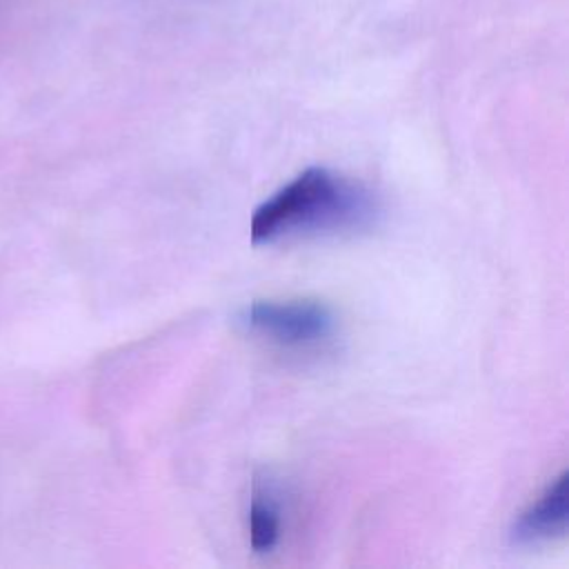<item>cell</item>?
<instances>
[{"label":"cell","instance_id":"obj_2","mask_svg":"<svg viewBox=\"0 0 569 569\" xmlns=\"http://www.w3.org/2000/svg\"><path fill=\"white\" fill-rule=\"evenodd\" d=\"M244 325L284 349H311L336 333V313L318 300H253Z\"/></svg>","mask_w":569,"mask_h":569},{"label":"cell","instance_id":"obj_1","mask_svg":"<svg viewBox=\"0 0 569 569\" xmlns=\"http://www.w3.org/2000/svg\"><path fill=\"white\" fill-rule=\"evenodd\" d=\"M376 216L378 202L369 189L327 167H309L253 211L249 233L256 244H267L289 236L362 229Z\"/></svg>","mask_w":569,"mask_h":569},{"label":"cell","instance_id":"obj_4","mask_svg":"<svg viewBox=\"0 0 569 569\" xmlns=\"http://www.w3.org/2000/svg\"><path fill=\"white\" fill-rule=\"evenodd\" d=\"M280 529H282L280 505L276 502L269 489L256 491L249 507V542L253 551L269 553L280 540Z\"/></svg>","mask_w":569,"mask_h":569},{"label":"cell","instance_id":"obj_3","mask_svg":"<svg viewBox=\"0 0 569 569\" xmlns=\"http://www.w3.org/2000/svg\"><path fill=\"white\" fill-rule=\"evenodd\" d=\"M569 520V493H567V473H560L542 496L531 502L511 525V540L516 545L545 542L558 536H565Z\"/></svg>","mask_w":569,"mask_h":569}]
</instances>
